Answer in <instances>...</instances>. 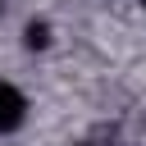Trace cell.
I'll use <instances>...</instances> for the list:
<instances>
[{"label": "cell", "mask_w": 146, "mask_h": 146, "mask_svg": "<svg viewBox=\"0 0 146 146\" xmlns=\"http://www.w3.org/2000/svg\"><path fill=\"white\" fill-rule=\"evenodd\" d=\"M137 5H141V9H146V0H137Z\"/></svg>", "instance_id": "3957f363"}, {"label": "cell", "mask_w": 146, "mask_h": 146, "mask_svg": "<svg viewBox=\"0 0 146 146\" xmlns=\"http://www.w3.org/2000/svg\"><path fill=\"white\" fill-rule=\"evenodd\" d=\"M23 46H27V50H50V23H46V18H32V23L23 27Z\"/></svg>", "instance_id": "7a4b0ae2"}, {"label": "cell", "mask_w": 146, "mask_h": 146, "mask_svg": "<svg viewBox=\"0 0 146 146\" xmlns=\"http://www.w3.org/2000/svg\"><path fill=\"white\" fill-rule=\"evenodd\" d=\"M23 123H27V96L18 91V82L0 78V137L18 132Z\"/></svg>", "instance_id": "6da1fadb"}, {"label": "cell", "mask_w": 146, "mask_h": 146, "mask_svg": "<svg viewBox=\"0 0 146 146\" xmlns=\"http://www.w3.org/2000/svg\"><path fill=\"white\" fill-rule=\"evenodd\" d=\"M78 146H87V141H78Z\"/></svg>", "instance_id": "277c9868"}]
</instances>
